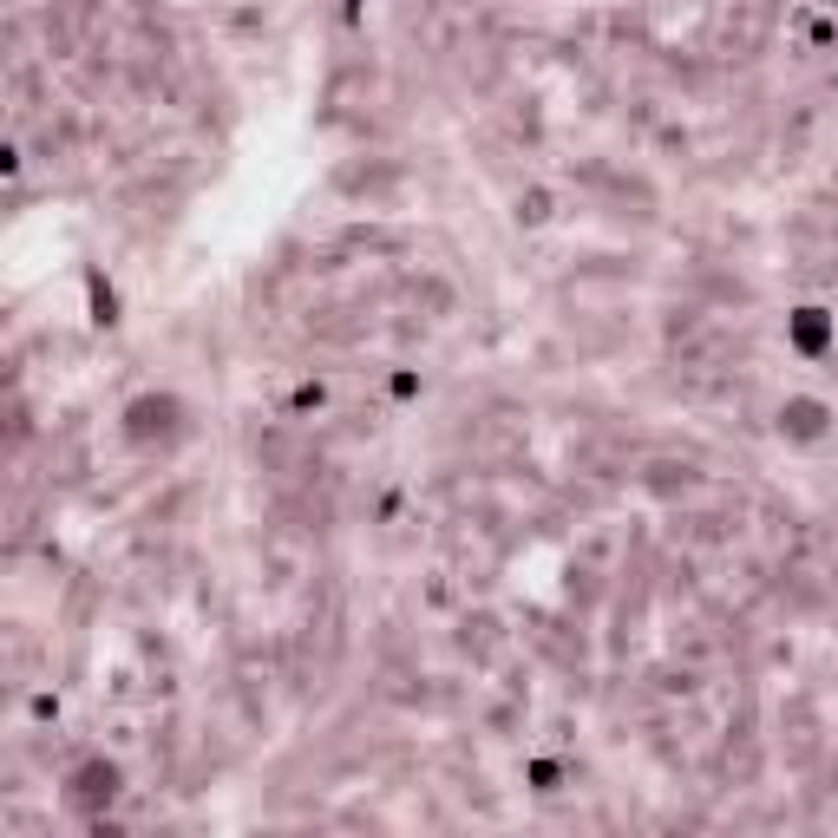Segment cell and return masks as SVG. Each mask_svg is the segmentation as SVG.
I'll use <instances>...</instances> for the list:
<instances>
[{"label": "cell", "mask_w": 838, "mask_h": 838, "mask_svg": "<svg viewBox=\"0 0 838 838\" xmlns=\"http://www.w3.org/2000/svg\"><path fill=\"white\" fill-rule=\"evenodd\" d=\"M787 341H793V347H800L806 361L833 354V341H838V315H833V308H819V302L793 308V315H787Z\"/></svg>", "instance_id": "6da1fadb"}, {"label": "cell", "mask_w": 838, "mask_h": 838, "mask_svg": "<svg viewBox=\"0 0 838 838\" xmlns=\"http://www.w3.org/2000/svg\"><path fill=\"white\" fill-rule=\"evenodd\" d=\"M826 426H833V406L826 400H787V413H780V433L787 439H826Z\"/></svg>", "instance_id": "7a4b0ae2"}, {"label": "cell", "mask_w": 838, "mask_h": 838, "mask_svg": "<svg viewBox=\"0 0 838 838\" xmlns=\"http://www.w3.org/2000/svg\"><path fill=\"white\" fill-rule=\"evenodd\" d=\"M66 793H72V806H105V800L118 793V767H111V760H92V767H79V774H72V787H66Z\"/></svg>", "instance_id": "3957f363"}]
</instances>
